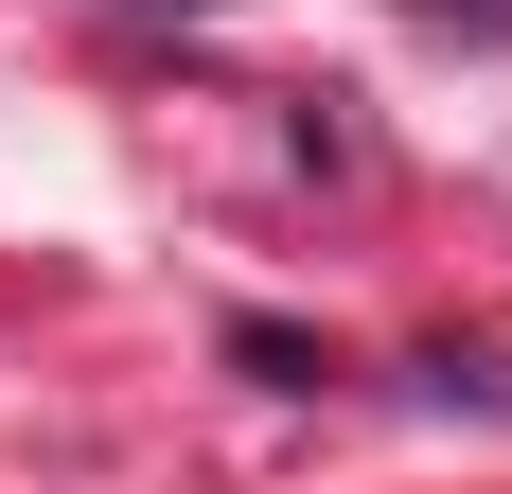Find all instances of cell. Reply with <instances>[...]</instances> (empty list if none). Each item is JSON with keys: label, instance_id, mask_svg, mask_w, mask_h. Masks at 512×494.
<instances>
[{"label": "cell", "instance_id": "6da1fadb", "mask_svg": "<svg viewBox=\"0 0 512 494\" xmlns=\"http://www.w3.org/2000/svg\"><path fill=\"white\" fill-rule=\"evenodd\" d=\"M230 371H265V389H318V336H283V318H230Z\"/></svg>", "mask_w": 512, "mask_h": 494}, {"label": "cell", "instance_id": "7a4b0ae2", "mask_svg": "<svg viewBox=\"0 0 512 494\" xmlns=\"http://www.w3.org/2000/svg\"><path fill=\"white\" fill-rule=\"evenodd\" d=\"M177 18H212V0H177Z\"/></svg>", "mask_w": 512, "mask_h": 494}]
</instances>
